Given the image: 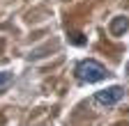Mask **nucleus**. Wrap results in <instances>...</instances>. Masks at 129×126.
<instances>
[{
    "mask_svg": "<svg viewBox=\"0 0 129 126\" xmlns=\"http://www.w3.org/2000/svg\"><path fill=\"white\" fill-rule=\"evenodd\" d=\"M74 73H76V78L81 83H99L108 76V71L97 60H81L76 64V69H74Z\"/></svg>",
    "mask_w": 129,
    "mask_h": 126,
    "instance_id": "1",
    "label": "nucleus"
},
{
    "mask_svg": "<svg viewBox=\"0 0 129 126\" xmlns=\"http://www.w3.org/2000/svg\"><path fill=\"white\" fill-rule=\"evenodd\" d=\"M122 96H124V89L120 85H113V87H106L102 92H97L94 94V101L99 103V105H115Z\"/></svg>",
    "mask_w": 129,
    "mask_h": 126,
    "instance_id": "2",
    "label": "nucleus"
},
{
    "mask_svg": "<svg viewBox=\"0 0 129 126\" xmlns=\"http://www.w3.org/2000/svg\"><path fill=\"white\" fill-rule=\"evenodd\" d=\"M127 28H129L127 16H118V19H113V23H111V32H113V35H122Z\"/></svg>",
    "mask_w": 129,
    "mask_h": 126,
    "instance_id": "3",
    "label": "nucleus"
},
{
    "mask_svg": "<svg viewBox=\"0 0 129 126\" xmlns=\"http://www.w3.org/2000/svg\"><path fill=\"white\" fill-rule=\"evenodd\" d=\"M12 83H14V73H9V71H0V92L9 89Z\"/></svg>",
    "mask_w": 129,
    "mask_h": 126,
    "instance_id": "4",
    "label": "nucleus"
},
{
    "mask_svg": "<svg viewBox=\"0 0 129 126\" xmlns=\"http://www.w3.org/2000/svg\"><path fill=\"white\" fill-rule=\"evenodd\" d=\"M67 39H69L74 46H83V44H85L83 35H81V32H76V30H69V32H67Z\"/></svg>",
    "mask_w": 129,
    "mask_h": 126,
    "instance_id": "5",
    "label": "nucleus"
},
{
    "mask_svg": "<svg viewBox=\"0 0 129 126\" xmlns=\"http://www.w3.org/2000/svg\"><path fill=\"white\" fill-rule=\"evenodd\" d=\"M127 73H129V62H127Z\"/></svg>",
    "mask_w": 129,
    "mask_h": 126,
    "instance_id": "6",
    "label": "nucleus"
}]
</instances>
